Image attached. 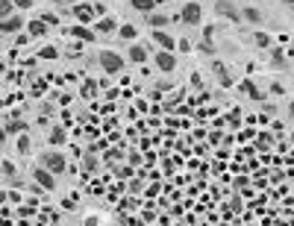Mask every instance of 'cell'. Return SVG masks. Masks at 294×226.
Returning <instances> with one entry per match:
<instances>
[{
    "label": "cell",
    "mask_w": 294,
    "mask_h": 226,
    "mask_svg": "<svg viewBox=\"0 0 294 226\" xmlns=\"http://www.w3.org/2000/svg\"><path fill=\"white\" fill-rule=\"evenodd\" d=\"M27 129V124L24 121H12V124H6V135H15V132H24Z\"/></svg>",
    "instance_id": "23"
},
{
    "label": "cell",
    "mask_w": 294,
    "mask_h": 226,
    "mask_svg": "<svg viewBox=\"0 0 294 226\" xmlns=\"http://www.w3.org/2000/svg\"><path fill=\"white\" fill-rule=\"evenodd\" d=\"M3 174H6V176H15V165L6 162V165H3Z\"/></svg>",
    "instance_id": "31"
},
{
    "label": "cell",
    "mask_w": 294,
    "mask_h": 226,
    "mask_svg": "<svg viewBox=\"0 0 294 226\" xmlns=\"http://www.w3.org/2000/svg\"><path fill=\"white\" fill-rule=\"evenodd\" d=\"M15 12H18V9H15L12 0H0V21H3V18H12Z\"/></svg>",
    "instance_id": "21"
},
{
    "label": "cell",
    "mask_w": 294,
    "mask_h": 226,
    "mask_svg": "<svg viewBox=\"0 0 294 226\" xmlns=\"http://www.w3.org/2000/svg\"><path fill=\"white\" fill-rule=\"evenodd\" d=\"M65 135H68V132H65V126H59V124H56V126L47 132V144H50V147H59V144H65Z\"/></svg>",
    "instance_id": "14"
},
{
    "label": "cell",
    "mask_w": 294,
    "mask_h": 226,
    "mask_svg": "<svg viewBox=\"0 0 294 226\" xmlns=\"http://www.w3.org/2000/svg\"><path fill=\"white\" fill-rule=\"evenodd\" d=\"M38 59H59V50H56L53 44H44V47L38 50Z\"/></svg>",
    "instance_id": "22"
},
{
    "label": "cell",
    "mask_w": 294,
    "mask_h": 226,
    "mask_svg": "<svg viewBox=\"0 0 294 226\" xmlns=\"http://www.w3.org/2000/svg\"><path fill=\"white\" fill-rule=\"evenodd\" d=\"M271 41H274V38H271L268 32H256V47H262V50H265V47H271Z\"/></svg>",
    "instance_id": "24"
},
{
    "label": "cell",
    "mask_w": 294,
    "mask_h": 226,
    "mask_svg": "<svg viewBox=\"0 0 294 226\" xmlns=\"http://www.w3.org/2000/svg\"><path fill=\"white\" fill-rule=\"evenodd\" d=\"M215 15H218V18H227V21H233V24L241 21V9H239L233 0H218V3H215Z\"/></svg>",
    "instance_id": "3"
},
{
    "label": "cell",
    "mask_w": 294,
    "mask_h": 226,
    "mask_svg": "<svg viewBox=\"0 0 294 226\" xmlns=\"http://www.w3.org/2000/svg\"><path fill=\"white\" fill-rule=\"evenodd\" d=\"M50 3H56V6H59V3H62V0H50Z\"/></svg>",
    "instance_id": "35"
},
{
    "label": "cell",
    "mask_w": 294,
    "mask_h": 226,
    "mask_svg": "<svg viewBox=\"0 0 294 226\" xmlns=\"http://www.w3.org/2000/svg\"><path fill=\"white\" fill-rule=\"evenodd\" d=\"M144 21H147V26H153V29H165V26H171V21H180V15H177V18H168V15H162V12H150V15H144Z\"/></svg>",
    "instance_id": "8"
},
{
    "label": "cell",
    "mask_w": 294,
    "mask_h": 226,
    "mask_svg": "<svg viewBox=\"0 0 294 226\" xmlns=\"http://www.w3.org/2000/svg\"><path fill=\"white\" fill-rule=\"evenodd\" d=\"M153 41H156L162 50H171V53L177 50V41H174V35H168L165 29H153Z\"/></svg>",
    "instance_id": "10"
},
{
    "label": "cell",
    "mask_w": 294,
    "mask_h": 226,
    "mask_svg": "<svg viewBox=\"0 0 294 226\" xmlns=\"http://www.w3.org/2000/svg\"><path fill=\"white\" fill-rule=\"evenodd\" d=\"M180 21L188 24V26H197V24L203 21V6H200V3H186V6L180 9Z\"/></svg>",
    "instance_id": "4"
},
{
    "label": "cell",
    "mask_w": 294,
    "mask_h": 226,
    "mask_svg": "<svg viewBox=\"0 0 294 226\" xmlns=\"http://www.w3.org/2000/svg\"><path fill=\"white\" fill-rule=\"evenodd\" d=\"M97 65H100L106 74H121V71H124V56L115 53V50H103V53L97 56Z\"/></svg>",
    "instance_id": "2"
},
{
    "label": "cell",
    "mask_w": 294,
    "mask_h": 226,
    "mask_svg": "<svg viewBox=\"0 0 294 226\" xmlns=\"http://www.w3.org/2000/svg\"><path fill=\"white\" fill-rule=\"evenodd\" d=\"M241 18H244L247 24H262V21H265V15H262L256 6H247V9H241Z\"/></svg>",
    "instance_id": "15"
},
{
    "label": "cell",
    "mask_w": 294,
    "mask_h": 226,
    "mask_svg": "<svg viewBox=\"0 0 294 226\" xmlns=\"http://www.w3.org/2000/svg\"><path fill=\"white\" fill-rule=\"evenodd\" d=\"M153 62H156V68H159L162 74H174V71H177V56H174L171 50H159V53L153 56Z\"/></svg>",
    "instance_id": "5"
},
{
    "label": "cell",
    "mask_w": 294,
    "mask_h": 226,
    "mask_svg": "<svg viewBox=\"0 0 294 226\" xmlns=\"http://www.w3.org/2000/svg\"><path fill=\"white\" fill-rule=\"evenodd\" d=\"M27 29H29V35H32V38H41V35L47 32V24H44L41 18H35V21H29V24H27Z\"/></svg>",
    "instance_id": "16"
},
{
    "label": "cell",
    "mask_w": 294,
    "mask_h": 226,
    "mask_svg": "<svg viewBox=\"0 0 294 226\" xmlns=\"http://www.w3.org/2000/svg\"><path fill=\"white\" fill-rule=\"evenodd\" d=\"M115 29H118V21H115V18L106 15L103 21H97V32H115Z\"/></svg>",
    "instance_id": "19"
},
{
    "label": "cell",
    "mask_w": 294,
    "mask_h": 226,
    "mask_svg": "<svg viewBox=\"0 0 294 226\" xmlns=\"http://www.w3.org/2000/svg\"><path fill=\"white\" fill-rule=\"evenodd\" d=\"M212 35H215V26H206V29H203V38H209V41H212Z\"/></svg>",
    "instance_id": "32"
},
{
    "label": "cell",
    "mask_w": 294,
    "mask_h": 226,
    "mask_svg": "<svg viewBox=\"0 0 294 226\" xmlns=\"http://www.w3.org/2000/svg\"><path fill=\"white\" fill-rule=\"evenodd\" d=\"M271 94L283 97V94H286V85H283V82H271Z\"/></svg>",
    "instance_id": "28"
},
{
    "label": "cell",
    "mask_w": 294,
    "mask_h": 226,
    "mask_svg": "<svg viewBox=\"0 0 294 226\" xmlns=\"http://www.w3.org/2000/svg\"><path fill=\"white\" fill-rule=\"evenodd\" d=\"M41 21H44L47 26H56V24H59V15H56V12H44V15H41Z\"/></svg>",
    "instance_id": "25"
},
{
    "label": "cell",
    "mask_w": 294,
    "mask_h": 226,
    "mask_svg": "<svg viewBox=\"0 0 294 226\" xmlns=\"http://www.w3.org/2000/svg\"><path fill=\"white\" fill-rule=\"evenodd\" d=\"M12 3H15V9H29L35 0H12Z\"/></svg>",
    "instance_id": "30"
},
{
    "label": "cell",
    "mask_w": 294,
    "mask_h": 226,
    "mask_svg": "<svg viewBox=\"0 0 294 226\" xmlns=\"http://www.w3.org/2000/svg\"><path fill=\"white\" fill-rule=\"evenodd\" d=\"M74 18H77V24H91V21H94V6L77 3V6H74Z\"/></svg>",
    "instance_id": "9"
},
{
    "label": "cell",
    "mask_w": 294,
    "mask_h": 226,
    "mask_svg": "<svg viewBox=\"0 0 294 226\" xmlns=\"http://www.w3.org/2000/svg\"><path fill=\"white\" fill-rule=\"evenodd\" d=\"M118 35H121V38H127V41H135L138 29H135L133 24H121V26H118Z\"/></svg>",
    "instance_id": "20"
},
{
    "label": "cell",
    "mask_w": 294,
    "mask_h": 226,
    "mask_svg": "<svg viewBox=\"0 0 294 226\" xmlns=\"http://www.w3.org/2000/svg\"><path fill=\"white\" fill-rule=\"evenodd\" d=\"M21 29H24V18L21 15H12V18L0 21V35H18Z\"/></svg>",
    "instance_id": "7"
},
{
    "label": "cell",
    "mask_w": 294,
    "mask_h": 226,
    "mask_svg": "<svg viewBox=\"0 0 294 226\" xmlns=\"http://www.w3.org/2000/svg\"><path fill=\"white\" fill-rule=\"evenodd\" d=\"M29 150H32V138H29V132H21V135H18V153L27 156Z\"/></svg>",
    "instance_id": "18"
},
{
    "label": "cell",
    "mask_w": 294,
    "mask_h": 226,
    "mask_svg": "<svg viewBox=\"0 0 294 226\" xmlns=\"http://www.w3.org/2000/svg\"><path fill=\"white\" fill-rule=\"evenodd\" d=\"M241 88H244V91H247V94H250V91H253V88H256V85H253V82H250V79H244V82H241Z\"/></svg>",
    "instance_id": "33"
},
{
    "label": "cell",
    "mask_w": 294,
    "mask_h": 226,
    "mask_svg": "<svg viewBox=\"0 0 294 226\" xmlns=\"http://www.w3.org/2000/svg\"><path fill=\"white\" fill-rule=\"evenodd\" d=\"M127 56H130V62H135V65H144V62H147V47H144V44H133Z\"/></svg>",
    "instance_id": "13"
},
{
    "label": "cell",
    "mask_w": 294,
    "mask_h": 226,
    "mask_svg": "<svg viewBox=\"0 0 294 226\" xmlns=\"http://www.w3.org/2000/svg\"><path fill=\"white\" fill-rule=\"evenodd\" d=\"M289 118H292V121H294V100H292V103H289Z\"/></svg>",
    "instance_id": "34"
},
{
    "label": "cell",
    "mask_w": 294,
    "mask_h": 226,
    "mask_svg": "<svg viewBox=\"0 0 294 226\" xmlns=\"http://www.w3.org/2000/svg\"><path fill=\"white\" fill-rule=\"evenodd\" d=\"M38 162H41V168H47L53 176H59V174H65V171H68V159H65V153H59V150H53V147H50V150H44Z\"/></svg>",
    "instance_id": "1"
},
{
    "label": "cell",
    "mask_w": 294,
    "mask_h": 226,
    "mask_svg": "<svg viewBox=\"0 0 294 226\" xmlns=\"http://www.w3.org/2000/svg\"><path fill=\"white\" fill-rule=\"evenodd\" d=\"M71 35H74V38H80V41H94V38H97V32H94V29H88L85 24H74V26H71Z\"/></svg>",
    "instance_id": "12"
},
{
    "label": "cell",
    "mask_w": 294,
    "mask_h": 226,
    "mask_svg": "<svg viewBox=\"0 0 294 226\" xmlns=\"http://www.w3.org/2000/svg\"><path fill=\"white\" fill-rule=\"evenodd\" d=\"M212 71H215V76L221 79V85H224V88H233V76H230V71H227V65H224V62H218V59H215V62H212Z\"/></svg>",
    "instance_id": "11"
},
{
    "label": "cell",
    "mask_w": 294,
    "mask_h": 226,
    "mask_svg": "<svg viewBox=\"0 0 294 226\" xmlns=\"http://www.w3.org/2000/svg\"><path fill=\"white\" fill-rule=\"evenodd\" d=\"M32 179H35V185H41L44 191H53V188H56V176H53L47 168H41V165L32 171Z\"/></svg>",
    "instance_id": "6"
},
{
    "label": "cell",
    "mask_w": 294,
    "mask_h": 226,
    "mask_svg": "<svg viewBox=\"0 0 294 226\" xmlns=\"http://www.w3.org/2000/svg\"><path fill=\"white\" fill-rule=\"evenodd\" d=\"M292 21H294V15H292Z\"/></svg>",
    "instance_id": "36"
},
{
    "label": "cell",
    "mask_w": 294,
    "mask_h": 226,
    "mask_svg": "<svg viewBox=\"0 0 294 226\" xmlns=\"http://www.w3.org/2000/svg\"><path fill=\"white\" fill-rule=\"evenodd\" d=\"M177 50L188 53V50H191V41H188V38H180V41H177Z\"/></svg>",
    "instance_id": "29"
},
{
    "label": "cell",
    "mask_w": 294,
    "mask_h": 226,
    "mask_svg": "<svg viewBox=\"0 0 294 226\" xmlns=\"http://www.w3.org/2000/svg\"><path fill=\"white\" fill-rule=\"evenodd\" d=\"M271 59H274V68H286V56H283L280 50H274V56H271Z\"/></svg>",
    "instance_id": "27"
},
{
    "label": "cell",
    "mask_w": 294,
    "mask_h": 226,
    "mask_svg": "<svg viewBox=\"0 0 294 226\" xmlns=\"http://www.w3.org/2000/svg\"><path fill=\"white\" fill-rule=\"evenodd\" d=\"M130 6H133V9H138V12H144V15L156 12V0H130Z\"/></svg>",
    "instance_id": "17"
},
{
    "label": "cell",
    "mask_w": 294,
    "mask_h": 226,
    "mask_svg": "<svg viewBox=\"0 0 294 226\" xmlns=\"http://www.w3.org/2000/svg\"><path fill=\"white\" fill-rule=\"evenodd\" d=\"M200 53H206V56H212V53H215V44H212L209 38H203V41H200Z\"/></svg>",
    "instance_id": "26"
}]
</instances>
